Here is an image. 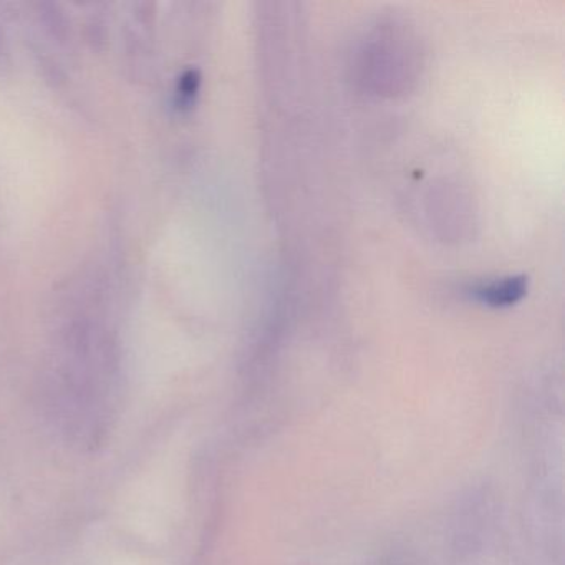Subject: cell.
<instances>
[{"label":"cell","mask_w":565,"mask_h":565,"mask_svg":"<svg viewBox=\"0 0 565 565\" xmlns=\"http://www.w3.org/2000/svg\"><path fill=\"white\" fill-rule=\"evenodd\" d=\"M525 290H527V277H505V279L478 287L475 296L482 303L491 307H509L519 302L525 296Z\"/></svg>","instance_id":"obj_1"},{"label":"cell","mask_w":565,"mask_h":565,"mask_svg":"<svg viewBox=\"0 0 565 565\" xmlns=\"http://www.w3.org/2000/svg\"><path fill=\"white\" fill-rule=\"evenodd\" d=\"M201 78L196 71H188L181 75L177 87V107L186 111L193 107L200 92Z\"/></svg>","instance_id":"obj_2"}]
</instances>
